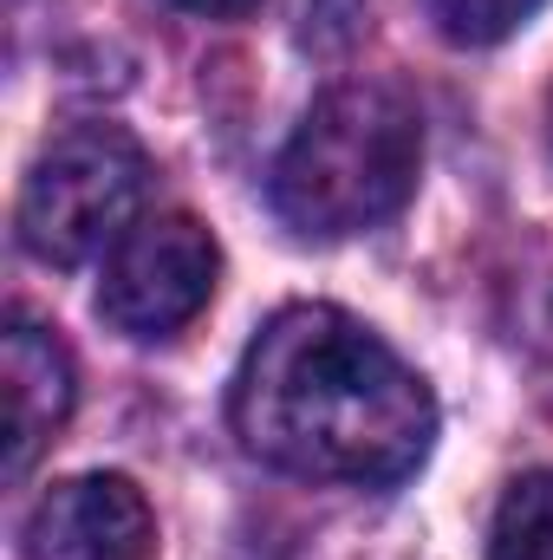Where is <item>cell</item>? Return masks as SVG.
I'll return each instance as SVG.
<instances>
[{"instance_id":"6da1fadb","label":"cell","mask_w":553,"mask_h":560,"mask_svg":"<svg viewBox=\"0 0 553 560\" xmlns=\"http://www.w3.org/2000/svg\"><path fill=\"white\" fill-rule=\"evenodd\" d=\"M235 436L306 482H404L430 436V385L352 313L286 306L235 372Z\"/></svg>"},{"instance_id":"7a4b0ae2","label":"cell","mask_w":553,"mask_h":560,"mask_svg":"<svg viewBox=\"0 0 553 560\" xmlns=\"http://www.w3.org/2000/svg\"><path fill=\"white\" fill-rule=\"evenodd\" d=\"M423 170V118L391 85H332L274 163V209L286 229L339 242L398 215Z\"/></svg>"},{"instance_id":"3957f363","label":"cell","mask_w":553,"mask_h":560,"mask_svg":"<svg viewBox=\"0 0 553 560\" xmlns=\"http://www.w3.org/2000/svg\"><path fill=\"white\" fill-rule=\"evenodd\" d=\"M143 150L111 125H85L66 131L59 143L39 150V163L20 183V248L52 261V268H79L92 261L105 242H125L131 215L143 202Z\"/></svg>"},{"instance_id":"277c9868","label":"cell","mask_w":553,"mask_h":560,"mask_svg":"<svg viewBox=\"0 0 553 560\" xmlns=\"http://www.w3.org/2000/svg\"><path fill=\"white\" fill-rule=\"evenodd\" d=\"M215 275H222L215 235L196 215L163 209V215L131 222L125 242L111 248L105 280H98V313L131 339H169L209 306Z\"/></svg>"},{"instance_id":"5b68a950","label":"cell","mask_w":553,"mask_h":560,"mask_svg":"<svg viewBox=\"0 0 553 560\" xmlns=\"http://www.w3.org/2000/svg\"><path fill=\"white\" fill-rule=\"evenodd\" d=\"M150 502L125 476H72L46 489L20 528V560H150Z\"/></svg>"},{"instance_id":"8992f818","label":"cell","mask_w":553,"mask_h":560,"mask_svg":"<svg viewBox=\"0 0 553 560\" xmlns=\"http://www.w3.org/2000/svg\"><path fill=\"white\" fill-rule=\"evenodd\" d=\"M0 392H7V436H0V450H7V476L20 482L39 463V450L59 436V423L72 418V359L26 313H13L7 332H0Z\"/></svg>"},{"instance_id":"52a82bcc","label":"cell","mask_w":553,"mask_h":560,"mask_svg":"<svg viewBox=\"0 0 553 560\" xmlns=\"http://www.w3.org/2000/svg\"><path fill=\"white\" fill-rule=\"evenodd\" d=\"M489 560H553V469L508 482V495L495 509Z\"/></svg>"},{"instance_id":"ba28073f","label":"cell","mask_w":553,"mask_h":560,"mask_svg":"<svg viewBox=\"0 0 553 560\" xmlns=\"http://www.w3.org/2000/svg\"><path fill=\"white\" fill-rule=\"evenodd\" d=\"M548 0H423L430 26L456 46H502L508 33H521Z\"/></svg>"},{"instance_id":"9c48e42d","label":"cell","mask_w":553,"mask_h":560,"mask_svg":"<svg viewBox=\"0 0 553 560\" xmlns=\"http://www.w3.org/2000/svg\"><path fill=\"white\" fill-rule=\"evenodd\" d=\"M163 7H183V13H202V20H242L261 0H163Z\"/></svg>"},{"instance_id":"30bf717a","label":"cell","mask_w":553,"mask_h":560,"mask_svg":"<svg viewBox=\"0 0 553 560\" xmlns=\"http://www.w3.org/2000/svg\"><path fill=\"white\" fill-rule=\"evenodd\" d=\"M548 125H553V105H548Z\"/></svg>"}]
</instances>
